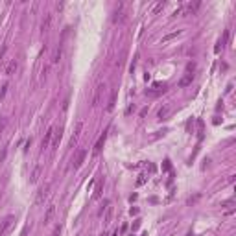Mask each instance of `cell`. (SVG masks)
I'll use <instances>...</instances> for the list:
<instances>
[{
	"label": "cell",
	"instance_id": "6da1fadb",
	"mask_svg": "<svg viewBox=\"0 0 236 236\" xmlns=\"http://www.w3.org/2000/svg\"><path fill=\"white\" fill-rule=\"evenodd\" d=\"M48 194H50V183H46V184H42L39 190H37V196H35V205H41V203H44V199L48 197Z\"/></svg>",
	"mask_w": 236,
	"mask_h": 236
},
{
	"label": "cell",
	"instance_id": "7a4b0ae2",
	"mask_svg": "<svg viewBox=\"0 0 236 236\" xmlns=\"http://www.w3.org/2000/svg\"><path fill=\"white\" fill-rule=\"evenodd\" d=\"M85 157H87V150H78V151H76V155H74V159H72V166H74L76 170L85 162Z\"/></svg>",
	"mask_w": 236,
	"mask_h": 236
},
{
	"label": "cell",
	"instance_id": "3957f363",
	"mask_svg": "<svg viewBox=\"0 0 236 236\" xmlns=\"http://www.w3.org/2000/svg\"><path fill=\"white\" fill-rule=\"evenodd\" d=\"M103 89H105V85H103V83H98V85H96V89H94V96H92V105H94V107H96V105L100 103Z\"/></svg>",
	"mask_w": 236,
	"mask_h": 236
},
{
	"label": "cell",
	"instance_id": "277c9868",
	"mask_svg": "<svg viewBox=\"0 0 236 236\" xmlns=\"http://www.w3.org/2000/svg\"><path fill=\"white\" fill-rule=\"evenodd\" d=\"M54 133H56V127H54V126H52V127H48V131L44 133V138H42V142H41V148H42V150H46V148L50 146V140H52Z\"/></svg>",
	"mask_w": 236,
	"mask_h": 236
},
{
	"label": "cell",
	"instance_id": "5b68a950",
	"mask_svg": "<svg viewBox=\"0 0 236 236\" xmlns=\"http://www.w3.org/2000/svg\"><path fill=\"white\" fill-rule=\"evenodd\" d=\"M54 214H56V205L52 203V205H48V207H46V212H44V218H42V223H44V225H48V223L52 221Z\"/></svg>",
	"mask_w": 236,
	"mask_h": 236
},
{
	"label": "cell",
	"instance_id": "8992f818",
	"mask_svg": "<svg viewBox=\"0 0 236 236\" xmlns=\"http://www.w3.org/2000/svg\"><path fill=\"white\" fill-rule=\"evenodd\" d=\"M13 221H15V218L13 216H8L2 223H0V236H4L9 229H11V225H13Z\"/></svg>",
	"mask_w": 236,
	"mask_h": 236
},
{
	"label": "cell",
	"instance_id": "52a82bcc",
	"mask_svg": "<svg viewBox=\"0 0 236 236\" xmlns=\"http://www.w3.org/2000/svg\"><path fill=\"white\" fill-rule=\"evenodd\" d=\"M105 138H107V131H103V135L96 140V144H94V150H92V155H98L102 150H103V144H105Z\"/></svg>",
	"mask_w": 236,
	"mask_h": 236
},
{
	"label": "cell",
	"instance_id": "ba28073f",
	"mask_svg": "<svg viewBox=\"0 0 236 236\" xmlns=\"http://www.w3.org/2000/svg\"><path fill=\"white\" fill-rule=\"evenodd\" d=\"M41 172H42V166H35V168H33V174H32V177H30V183H32V184H35V183L39 181Z\"/></svg>",
	"mask_w": 236,
	"mask_h": 236
},
{
	"label": "cell",
	"instance_id": "9c48e42d",
	"mask_svg": "<svg viewBox=\"0 0 236 236\" xmlns=\"http://www.w3.org/2000/svg\"><path fill=\"white\" fill-rule=\"evenodd\" d=\"M17 66H19V63H17V59H11V61H9V65L6 66V74H8V76H11V74H15V70H17Z\"/></svg>",
	"mask_w": 236,
	"mask_h": 236
},
{
	"label": "cell",
	"instance_id": "30bf717a",
	"mask_svg": "<svg viewBox=\"0 0 236 236\" xmlns=\"http://www.w3.org/2000/svg\"><path fill=\"white\" fill-rule=\"evenodd\" d=\"M50 24H52V15H46V19L42 20V24H41V30H42V32H48V30H50Z\"/></svg>",
	"mask_w": 236,
	"mask_h": 236
},
{
	"label": "cell",
	"instance_id": "8fae6325",
	"mask_svg": "<svg viewBox=\"0 0 236 236\" xmlns=\"http://www.w3.org/2000/svg\"><path fill=\"white\" fill-rule=\"evenodd\" d=\"M168 113H170V107H168V105H164L162 109H159V113H157V118H159V120H164V118L168 116Z\"/></svg>",
	"mask_w": 236,
	"mask_h": 236
},
{
	"label": "cell",
	"instance_id": "7c38bea8",
	"mask_svg": "<svg viewBox=\"0 0 236 236\" xmlns=\"http://www.w3.org/2000/svg\"><path fill=\"white\" fill-rule=\"evenodd\" d=\"M102 192H103V181H98V186H96V190H94V199H100L102 197Z\"/></svg>",
	"mask_w": 236,
	"mask_h": 236
},
{
	"label": "cell",
	"instance_id": "4fadbf2b",
	"mask_svg": "<svg viewBox=\"0 0 236 236\" xmlns=\"http://www.w3.org/2000/svg\"><path fill=\"white\" fill-rule=\"evenodd\" d=\"M192 79H194V74H186V76L179 81V87H186V85H190Z\"/></svg>",
	"mask_w": 236,
	"mask_h": 236
},
{
	"label": "cell",
	"instance_id": "5bb4252c",
	"mask_svg": "<svg viewBox=\"0 0 236 236\" xmlns=\"http://www.w3.org/2000/svg\"><path fill=\"white\" fill-rule=\"evenodd\" d=\"M124 20V11L120 9V11H114V17H113V22L114 24H118V22H122Z\"/></svg>",
	"mask_w": 236,
	"mask_h": 236
},
{
	"label": "cell",
	"instance_id": "9a60e30c",
	"mask_svg": "<svg viewBox=\"0 0 236 236\" xmlns=\"http://www.w3.org/2000/svg\"><path fill=\"white\" fill-rule=\"evenodd\" d=\"M116 96H118V92H113V94H111V100H109L107 111H113V109H114V103H116Z\"/></svg>",
	"mask_w": 236,
	"mask_h": 236
},
{
	"label": "cell",
	"instance_id": "2e32d148",
	"mask_svg": "<svg viewBox=\"0 0 236 236\" xmlns=\"http://www.w3.org/2000/svg\"><path fill=\"white\" fill-rule=\"evenodd\" d=\"M111 214H113V208L111 207H105V216H103V223H111Z\"/></svg>",
	"mask_w": 236,
	"mask_h": 236
},
{
	"label": "cell",
	"instance_id": "e0dca14e",
	"mask_svg": "<svg viewBox=\"0 0 236 236\" xmlns=\"http://www.w3.org/2000/svg\"><path fill=\"white\" fill-rule=\"evenodd\" d=\"M61 56H63V50H61V46H59V48L56 50V54H54V57H52V63H54V65L59 63V61H61Z\"/></svg>",
	"mask_w": 236,
	"mask_h": 236
},
{
	"label": "cell",
	"instance_id": "ac0fdd59",
	"mask_svg": "<svg viewBox=\"0 0 236 236\" xmlns=\"http://www.w3.org/2000/svg\"><path fill=\"white\" fill-rule=\"evenodd\" d=\"M164 6H166V2H159L155 8H153V11H151V15H159L162 9H164Z\"/></svg>",
	"mask_w": 236,
	"mask_h": 236
},
{
	"label": "cell",
	"instance_id": "d6986e66",
	"mask_svg": "<svg viewBox=\"0 0 236 236\" xmlns=\"http://www.w3.org/2000/svg\"><path fill=\"white\" fill-rule=\"evenodd\" d=\"M179 33H181V32H174V33H168V35H164V37H162V42H168L170 39H174V37H177Z\"/></svg>",
	"mask_w": 236,
	"mask_h": 236
},
{
	"label": "cell",
	"instance_id": "ffe728a7",
	"mask_svg": "<svg viewBox=\"0 0 236 236\" xmlns=\"http://www.w3.org/2000/svg\"><path fill=\"white\" fill-rule=\"evenodd\" d=\"M227 39H229V30H225V32H223V39L220 41V46H223V44H227Z\"/></svg>",
	"mask_w": 236,
	"mask_h": 236
},
{
	"label": "cell",
	"instance_id": "44dd1931",
	"mask_svg": "<svg viewBox=\"0 0 236 236\" xmlns=\"http://www.w3.org/2000/svg\"><path fill=\"white\" fill-rule=\"evenodd\" d=\"M146 179H148V177H146L144 174H142V175H138V179H137V186H140V184H144V183H146Z\"/></svg>",
	"mask_w": 236,
	"mask_h": 236
},
{
	"label": "cell",
	"instance_id": "7402d4cb",
	"mask_svg": "<svg viewBox=\"0 0 236 236\" xmlns=\"http://www.w3.org/2000/svg\"><path fill=\"white\" fill-rule=\"evenodd\" d=\"M59 234H61V227L57 225V227L54 229V232H52V236H59Z\"/></svg>",
	"mask_w": 236,
	"mask_h": 236
},
{
	"label": "cell",
	"instance_id": "603a6c76",
	"mask_svg": "<svg viewBox=\"0 0 236 236\" xmlns=\"http://www.w3.org/2000/svg\"><path fill=\"white\" fill-rule=\"evenodd\" d=\"M6 155H8V151H6V150H2V151H0V162H2V160L6 159Z\"/></svg>",
	"mask_w": 236,
	"mask_h": 236
},
{
	"label": "cell",
	"instance_id": "cb8c5ba5",
	"mask_svg": "<svg viewBox=\"0 0 236 236\" xmlns=\"http://www.w3.org/2000/svg\"><path fill=\"white\" fill-rule=\"evenodd\" d=\"M232 203H234V201H232V199H229V201H225V203H223V205H221V207H231V205H232Z\"/></svg>",
	"mask_w": 236,
	"mask_h": 236
},
{
	"label": "cell",
	"instance_id": "d4e9b609",
	"mask_svg": "<svg viewBox=\"0 0 236 236\" xmlns=\"http://www.w3.org/2000/svg\"><path fill=\"white\" fill-rule=\"evenodd\" d=\"M138 227H140V220H137V221H135V225H133V231H137Z\"/></svg>",
	"mask_w": 236,
	"mask_h": 236
},
{
	"label": "cell",
	"instance_id": "484cf974",
	"mask_svg": "<svg viewBox=\"0 0 236 236\" xmlns=\"http://www.w3.org/2000/svg\"><path fill=\"white\" fill-rule=\"evenodd\" d=\"M26 232H28V227H24V229H22V232H20V236H26Z\"/></svg>",
	"mask_w": 236,
	"mask_h": 236
},
{
	"label": "cell",
	"instance_id": "4316f807",
	"mask_svg": "<svg viewBox=\"0 0 236 236\" xmlns=\"http://www.w3.org/2000/svg\"><path fill=\"white\" fill-rule=\"evenodd\" d=\"M4 126H6V122L2 120V122H0V133H2V129H4Z\"/></svg>",
	"mask_w": 236,
	"mask_h": 236
}]
</instances>
